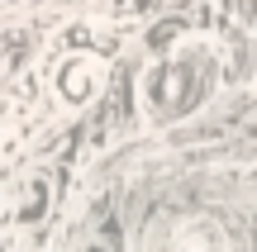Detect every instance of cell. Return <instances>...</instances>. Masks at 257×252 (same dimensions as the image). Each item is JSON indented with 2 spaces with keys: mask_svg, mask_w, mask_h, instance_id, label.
I'll return each mask as SVG.
<instances>
[{
  "mask_svg": "<svg viewBox=\"0 0 257 252\" xmlns=\"http://www.w3.org/2000/svg\"><path fill=\"white\" fill-rule=\"evenodd\" d=\"M219 86V48L210 38H181L162 57L143 67L138 95H143L148 124H176L195 114Z\"/></svg>",
  "mask_w": 257,
  "mask_h": 252,
  "instance_id": "6da1fadb",
  "label": "cell"
},
{
  "mask_svg": "<svg viewBox=\"0 0 257 252\" xmlns=\"http://www.w3.org/2000/svg\"><path fill=\"white\" fill-rule=\"evenodd\" d=\"M105 76H110V62H105L100 53H72L67 62H57L53 91H57L62 105L81 110V105H91L95 95L105 91Z\"/></svg>",
  "mask_w": 257,
  "mask_h": 252,
  "instance_id": "7a4b0ae2",
  "label": "cell"
},
{
  "mask_svg": "<svg viewBox=\"0 0 257 252\" xmlns=\"http://www.w3.org/2000/svg\"><path fill=\"white\" fill-rule=\"evenodd\" d=\"M162 252H229V238H224V228L214 224V219H181V224L167 233Z\"/></svg>",
  "mask_w": 257,
  "mask_h": 252,
  "instance_id": "3957f363",
  "label": "cell"
},
{
  "mask_svg": "<svg viewBox=\"0 0 257 252\" xmlns=\"http://www.w3.org/2000/svg\"><path fill=\"white\" fill-rule=\"evenodd\" d=\"M48 200H53L48 181L43 176H24V186H19V195H15V228H34L38 219L48 214Z\"/></svg>",
  "mask_w": 257,
  "mask_h": 252,
  "instance_id": "277c9868",
  "label": "cell"
},
{
  "mask_svg": "<svg viewBox=\"0 0 257 252\" xmlns=\"http://www.w3.org/2000/svg\"><path fill=\"white\" fill-rule=\"evenodd\" d=\"M0 252H38V233L34 228H10V233H0Z\"/></svg>",
  "mask_w": 257,
  "mask_h": 252,
  "instance_id": "5b68a950",
  "label": "cell"
},
{
  "mask_svg": "<svg viewBox=\"0 0 257 252\" xmlns=\"http://www.w3.org/2000/svg\"><path fill=\"white\" fill-rule=\"evenodd\" d=\"M81 252H105V247H100V243H91V247H81Z\"/></svg>",
  "mask_w": 257,
  "mask_h": 252,
  "instance_id": "8992f818",
  "label": "cell"
},
{
  "mask_svg": "<svg viewBox=\"0 0 257 252\" xmlns=\"http://www.w3.org/2000/svg\"><path fill=\"white\" fill-rule=\"evenodd\" d=\"M138 5H148V0H138Z\"/></svg>",
  "mask_w": 257,
  "mask_h": 252,
  "instance_id": "52a82bcc",
  "label": "cell"
}]
</instances>
